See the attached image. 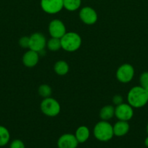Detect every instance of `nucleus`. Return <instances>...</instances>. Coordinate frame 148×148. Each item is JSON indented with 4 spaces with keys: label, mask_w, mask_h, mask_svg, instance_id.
I'll return each mask as SVG.
<instances>
[{
    "label": "nucleus",
    "mask_w": 148,
    "mask_h": 148,
    "mask_svg": "<svg viewBox=\"0 0 148 148\" xmlns=\"http://www.w3.org/2000/svg\"><path fill=\"white\" fill-rule=\"evenodd\" d=\"M128 101L135 108L144 106L148 101V92L142 87H134L128 94Z\"/></svg>",
    "instance_id": "obj_1"
},
{
    "label": "nucleus",
    "mask_w": 148,
    "mask_h": 148,
    "mask_svg": "<svg viewBox=\"0 0 148 148\" xmlns=\"http://www.w3.org/2000/svg\"><path fill=\"white\" fill-rule=\"evenodd\" d=\"M94 135L96 139L101 142H107L113 138V127L106 121L97 123L94 129Z\"/></svg>",
    "instance_id": "obj_2"
},
{
    "label": "nucleus",
    "mask_w": 148,
    "mask_h": 148,
    "mask_svg": "<svg viewBox=\"0 0 148 148\" xmlns=\"http://www.w3.org/2000/svg\"><path fill=\"white\" fill-rule=\"evenodd\" d=\"M60 40L61 46L67 51H75L79 49L81 44V38L79 35L73 32L65 33Z\"/></svg>",
    "instance_id": "obj_3"
},
{
    "label": "nucleus",
    "mask_w": 148,
    "mask_h": 148,
    "mask_svg": "<svg viewBox=\"0 0 148 148\" xmlns=\"http://www.w3.org/2000/svg\"><path fill=\"white\" fill-rule=\"evenodd\" d=\"M41 111L48 116H55L60 111V106L56 100L46 98L41 104Z\"/></svg>",
    "instance_id": "obj_4"
},
{
    "label": "nucleus",
    "mask_w": 148,
    "mask_h": 148,
    "mask_svg": "<svg viewBox=\"0 0 148 148\" xmlns=\"http://www.w3.org/2000/svg\"><path fill=\"white\" fill-rule=\"evenodd\" d=\"M134 75V70L131 65L125 64L118 68L116 73L117 79L120 82L126 83L130 82Z\"/></svg>",
    "instance_id": "obj_5"
},
{
    "label": "nucleus",
    "mask_w": 148,
    "mask_h": 148,
    "mask_svg": "<svg viewBox=\"0 0 148 148\" xmlns=\"http://www.w3.org/2000/svg\"><path fill=\"white\" fill-rule=\"evenodd\" d=\"M41 6L45 12L55 14L63 7V0H41Z\"/></svg>",
    "instance_id": "obj_6"
},
{
    "label": "nucleus",
    "mask_w": 148,
    "mask_h": 148,
    "mask_svg": "<svg viewBox=\"0 0 148 148\" xmlns=\"http://www.w3.org/2000/svg\"><path fill=\"white\" fill-rule=\"evenodd\" d=\"M46 46V39L44 36L39 33H33L29 38L28 47L34 51H41Z\"/></svg>",
    "instance_id": "obj_7"
},
{
    "label": "nucleus",
    "mask_w": 148,
    "mask_h": 148,
    "mask_svg": "<svg viewBox=\"0 0 148 148\" xmlns=\"http://www.w3.org/2000/svg\"><path fill=\"white\" fill-rule=\"evenodd\" d=\"M133 114V109L128 104H119L115 109V115L120 121H129L132 118Z\"/></svg>",
    "instance_id": "obj_8"
},
{
    "label": "nucleus",
    "mask_w": 148,
    "mask_h": 148,
    "mask_svg": "<svg viewBox=\"0 0 148 148\" xmlns=\"http://www.w3.org/2000/svg\"><path fill=\"white\" fill-rule=\"evenodd\" d=\"M49 32L52 38H61L66 33V29L62 21L54 20L49 24Z\"/></svg>",
    "instance_id": "obj_9"
},
{
    "label": "nucleus",
    "mask_w": 148,
    "mask_h": 148,
    "mask_svg": "<svg viewBox=\"0 0 148 148\" xmlns=\"http://www.w3.org/2000/svg\"><path fill=\"white\" fill-rule=\"evenodd\" d=\"M78 145L75 135L72 134H65L61 136L57 141L58 148H76Z\"/></svg>",
    "instance_id": "obj_10"
},
{
    "label": "nucleus",
    "mask_w": 148,
    "mask_h": 148,
    "mask_svg": "<svg viewBox=\"0 0 148 148\" xmlns=\"http://www.w3.org/2000/svg\"><path fill=\"white\" fill-rule=\"evenodd\" d=\"M80 18L84 23L87 25H92L97 20V14L95 10L91 7H84L80 11Z\"/></svg>",
    "instance_id": "obj_11"
},
{
    "label": "nucleus",
    "mask_w": 148,
    "mask_h": 148,
    "mask_svg": "<svg viewBox=\"0 0 148 148\" xmlns=\"http://www.w3.org/2000/svg\"><path fill=\"white\" fill-rule=\"evenodd\" d=\"M39 62V54L38 52L34 51H28L26 52L23 57V62L28 67H33Z\"/></svg>",
    "instance_id": "obj_12"
},
{
    "label": "nucleus",
    "mask_w": 148,
    "mask_h": 148,
    "mask_svg": "<svg viewBox=\"0 0 148 148\" xmlns=\"http://www.w3.org/2000/svg\"><path fill=\"white\" fill-rule=\"evenodd\" d=\"M129 130V124L126 121H119L113 127V133L117 137L126 135Z\"/></svg>",
    "instance_id": "obj_13"
},
{
    "label": "nucleus",
    "mask_w": 148,
    "mask_h": 148,
    "mask_svg": "<svg viewBox=\"0 0 148 148\" xmlns=\"http://www.w3.org/2000/svg\"><path fill=\"white\" fill-rule=\"evenodd\" d=\"M90 135V132L89 129L85 126H81L77 129L75 132V137L78 140V143H84L89 139Z\"/></svg>",
    "instance_id": "obj_14"
},
{
    "label": "nucleus",
    "mask_w": 148,
    "mask_h": 148,
    "mask_svg": "<svg viewBox=\"0 0 148 148\" xmlns=\"http://www.w3.org/2000/svg\"><path fill=\"white\" fill-rule=\"evenodd\" d=\"M115 114V108L112 106H106L100 111V118L103 121L110 119Z\"/></svg>",
    "instance_id": "obj_15"
},
{
    "label": "nucleus",
    "mask_w": 148,
    "mask_h": 148,
    "mask_svg": "<svg viewBox=\"0 0 148 148\" xmlns=\"http://www.w3.org/2000/svg\"><path fill=\"white\" fill-rule=\"evenodd\" d=\"M55 71L57 75H65L69 70V66L65 61H59L55 65Z\"/></svg>",
    "instance_id": "obj_16"
},
{
    "label": "nucleus",
    "mask_w": 148,
    "mask_h": 148,
    "mask_svg": "<svg viewBox=\"0 0 148 148\" xmlns=\"http://www.w3.org/2000/svg\"><path fill=\"white\" fill-rule=\"evenodd\" d=\"M10 139V132L6 127L0 126V147L6 145Z\"/></svg>",
    "instance_id": "obj_17"
},
{
    "label": "nucleus",
    "mask_w": 148,
    "mask_h": 148,
    "mask_svg": "<svg viewBox=\"0 0 148 148\" xmlns=\"http://www.w3.org/2000/svg\"><path fill=\"white\" fill-rule=\"evenodd\" d=\"M81 0H63V7L69 11H74L79 8Z\"/></svg>",
    "instance_id": "obj_18"
},
{
    "label": "nucleus",
    "mask_w": 148,
    "mask_h": 148,
    "mask_svg": "<svg viewBox=\"0 0 148 148\" xmlns=\"http://www.w3.org/2000/svg\"><path fill=\"white\" fill-rule=\"evenodd\" d=\"M47 46L49 49L52 51H58L60 49L61 46V40L60 38H52L50 40L48 41Z\"/></svg>",
    "instance_id": "obj_19"
},
{
    "label": "nucleus",
    "mask_w": 148,
    "mask_h": 148,
    "mask_svg": "<svg viewBox=\"0 0 148 148\" xmlns=\"http://www.w3.org/2000/svg\"><path fill=\"white\" fill-rule=\"evenodd\" d=\"M39 93L44 98H49L52 93V89L47 85H42L39 88Z\"/></svg>",
    "instance_id": "obj_20"
},
{
    "label": "nucleus",
    "mask_w": 148,
    "mask_h": 148,
    "mask_svg": "<svg viewBox=\"0 0 148 148\" xmlns=\"http://www.w3.org/2000/svg\"><path fill=\"white\" fill-rule=\"evenodd\" d=\"M140 83L143 88L148 92V72H144L140 77Z\"/></svg>",
    "instance_id": "obj_21"
},
{
    "label": "nucleus",
    "mask_w": 148,
    "mask_h": 148,
    "mask_svg": "<svg viewBox=\"0 0 148 148\" xmlns=\"http://www.w3.org/2000/svg\"><path fill=\"white\" fill-rule=\"evenodd\" d=\"M10 148H25V145L20 140H15L10 144Z\"/></svg>",
    "instance_id": "obj_22"
},
{
    "label": "nucleus",
    "mask_w": 148,
    "mask_h": 148,
    "mask_svg": "<svg viewBox=\"0 0 148 148\" xmlns=\"http://www.w3.org/2000/svg\"><path fill=\"white\" fill-rule=\"evenodd\" d=\"M19 43H20V46L23 48L28 47L29 44V38L28 37H23L20 39L19 40Z\"/></svg>",
    "instance_id": "obj_23"
},
{
    "label": "nucleus",
    "mask_w": 148,
    "mask_h": 148,
    "mask_svg": "<svg viewBox=\"0 0 148 148\" xmlns=\"http://www.w3.org/2000/svg\"><path fill=\"white\" fill-rule=\"evenodd\" d=\"M122 101H123V99H122L121 96L116 95V96H114V98H113V102H114V103L118 104V105L121 103Z\"/></svg>",
    "instance_id": "obj_24"
},
{
    "label": "nucleus",
    "mask_w": 148,
    "mask_h": 148,
    "mask_svg": "<svg viewBox=\"0 0 148 148\" xmlns=\"http://www.w3.org/2000/svg\"><path fill=\"white\" fill-rule=\"evenodd\" d=\"M145 145H146L147 147H148V137H147V138L145 139Z\"/></svg>",
    "instance_id": "obj_25"
},
{
    "label": "nucleus",
    "mask_w": 148,
    "mask_h": 148,
    "mask_svg": "<svg viewBox=\"0 0 148 148\" xmlns=\"http://www.w3.org/2000/svg\"><path fill=\"white\" fill-rule=\"evenodd\" d=\"M147 133H148V124H147Z\"/></svg>",
    "instance_id": "obj_26"
}]
</instances>
